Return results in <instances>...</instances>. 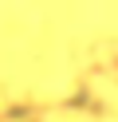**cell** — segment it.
Returning a JSON list of instances; mask_svg holds the SVG:
<instances>
[]
</instances>
